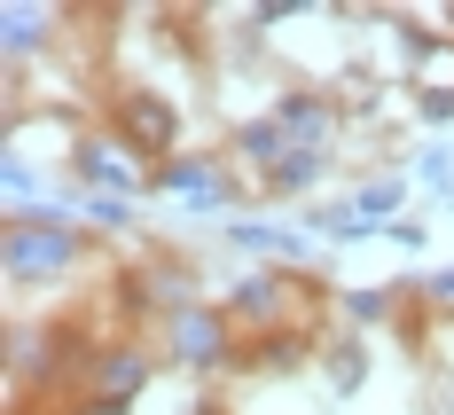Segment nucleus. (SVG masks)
I'll return each mask as SVG.
<instances>
[{"label": "nucleus", "mask_w": 454, "mask_h": 415, "mask_svg": "<svg viewBox=\"0 0 454 415\" xmlns=\"http://www.w3.org/2000/svg\"><path fill=\"white\" fill-rule=\"evenodd\" d=\"M314 181H321V149H290L282 165H267V188H282V196L290 188H314Z\"/></svg>", "instance_id": "39448f33"}, {"label": "nucleus", "mask_w": 454, "mask_h": 415, "mask_svg": "<svg viewBox=\"0 0 454 415\" xmlns=\"http://www.w3.org/2000/svg\"><path fill=\"white\" fill-rule=\"evenodd\" d=\"M353 314H361V322H384V314H392V298H384V290H361V298H353Z\"/></svg>", "instance_id": "f8f14e48"}, {"label": "nucleus", "mask_w": 454, "mask_h": 415, "mask_svg": "<svg viewBox=\"0 0 454 415\" xmlns=\"http://www.w3.org/2000/svg\"><path fill=\"white\" fill-rule=\"evenodd\" d=\"M431 290H439V298H454V275H439V282H431Z\"/></svg>", "instance_id": "ddd939ff"}, {"label": "nucleus", "mask_w": 454, "mask_h": 415, "mask_svg": "<svg viewBox=\"0 0 454 415\" xmlns=\"http://www.w3.org/2000/svg\"><path fill=\"white\" fill-rule=\"evenodd\" d=\"M126 118H134L141 141H165V134H173V110H165L157 94H134V102H126Z\"/></svg>", "instance_id": "0eeeda50"}, {"label": "nucleus", "mask_w": 454, "mask_h": 415, "mask_svg": "<svg viewBox=\"0 0 454 415\" xmlns=\"http://www.w3.org/2000/svg\"><path fill=\"white\" fill-rule=\"evenodd\" d=\"M274 118L298 134V149H321V134H329V102H314V94H282Z\"/></svg>", "instance_id": "7ed1b4c3"}, {"label": "nucleus", "mask_w": 454, "mask_h": 415, "mask_svg": "<svg viewBox=\"0 0 454 415\" xmlns=\"http://www.w3.org/2000/svg\"><path fill=\"white\" fill-rule=\"evenodd\" d=\"M24 47H40V16L32 8H8V55H24Z\"/></svg>", "instance_id": "9d476101"}, {"label": "nucleus", "mask_w": 454, "mask_h": 415, "mask_svg": "<svg viewBox=\"0 0 454 415\" xmlns=\"http://www.w3.org/2000/svg\"><path fill=\"white\" fill-rule=\"evenodd\" d=\"M102 376H110V392H118V400H134V392H141V376H149V369H141L134 353H118V361H110Z\"/></svg>", "instance_id": "1a4fd4ad"}, {"label": "nucleus", "mask_w": 454, "mask_h": 415, "mask_svg": "<svg viewBox=\"0 0 454 415\" xmlns=\"http://www.w3.org/2000/svg\"><path fill=\"white\" fill-rule=\"evenodd\" d=\"M71 251H79V235L55 228V212H16V220H8V275H16V282L55 275Z\"/></svg>", "instance_id": "f257e3e1"}, {"label": "nucleus", "mask_w": 454, "mask_h": 415, "mask_svg": "<svg viewBox=\"0 0 454 415\" xmlns=\"http://www.w3.org/2000/svg\"><path fill=\"white\" fill-rule=\"evenodd\" d=\"M79 173L102 188H126V157H110V149H79Z\"/></svg>", "instance_id": "6e6552de"}, {"label": "nucleus", "mask_w": 454, "mask_h": 415, "mask_svg": "<svg viewBox=\"0 0 454 415\" xmlns=\"http://www.w3.org/2000/svg\"><path fill=\"white\" fill-rule=\"evenodd\" d=\"M165 188H173V196H196V204H212V196H220V181H212V173H204L196 157H181V165H165Z\"/></svg>", "instance_id": "423d86ee"}, {"label": "nucleus", "mask_w": 454, "mask_h": 415, "mask_svg": "<svg viewBox=\"0 0 454 415\" xmlns=\"http://www.w3.org/2000/svg\"><path fill=\"white\" fill-rule=\"evenodd\" d=\"M392 204H400V181H376V188H361V204H353V220H361V212H392Z\"/></svg>", "instance_id": "9b49d317"}, {"label": "nucleus", "mask_w": 454, "mask_h": 415, "mask_svg": "<svg viewBox=\"0 0 454 415\" xmlns=\"http://www.w3.org/2000/svg\"><path fill=\"white\" fill-rule=\"evenodd\" d=\"M235 149H243V157H259V165H282V157H290V126H282V118H251Z\"/></svg>", "instance_id": "20e7f679"}, {"label": "nucleus", "mask_w": 454, "mask_h": 415, "mask_svg": "<svg viewBox=\"0 0 454 415\" xmlns=\"http://www.w3.org/2000/svg\"><path fill=\"white\" fill-rule=\"evenodd\" d=\"M173 345H181V361L204 369V361H220V322H212L204 306H181V314H173Z\"/></svg>", "instance_id": "f03ea898"}]
</instances>
